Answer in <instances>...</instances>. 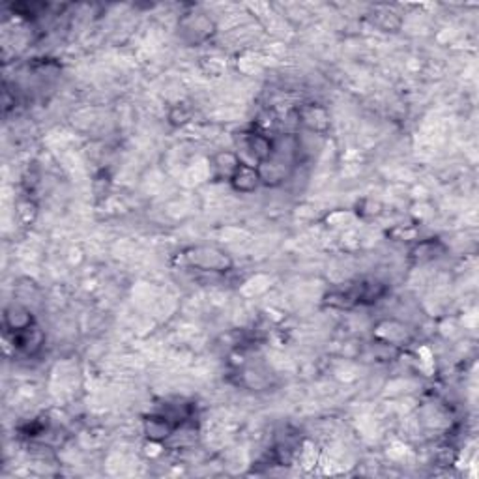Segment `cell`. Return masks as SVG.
I'll use <instances>...</instances> for the list:
<instances>
[{
  "label": "cell",
  "mask_w": 479,
  "mask_h": 479,
  "mask_svg": "<svg viewBox=\"0 0 479 479\" xmlns=\"http://www.w3.org/2000/svg\"><path fill=\"white\" fill-rule=\"evenodd\" d=\"M4 322H6V326L13 331V333H15V331L27 330L30 326H34L32 314H30L25 307H19V305H13V307L6 309V313H4Z\"/></svg>",
  "instance_id": "3"
},
{
  "label": "cell",
  "mask_w": 479,
  "mask_h": 479,
  "mask_svg": "<svg viewBox=\"0 0 479 479\" xmlns=\"http://www.w3.org/2000/svg\"><path fill=\"white\" fill-rule=\"evenodd\" d=\"M191 263L202 270H223L228 264L227 257L216 249H197V255H189Z\"/></svg>",
  "instance_id": "2"
},
{
  "label": "cell",
  "mask_w": 479,
  "mask_h": 479,
  "mask_svg": "<svg viewBox=\"0 0 479 479\" xmlns=\"http://www.w3.org/2000/svg\"><path fill=\"white\" fill-rule=\"evenodd\" d=\"M230 182H232L236 191L249 193L253 189H257L258 182H261V172L249 163H240L236 167V171L232 172V176H230Z\"/></svg>",
  "instance_id": "1"
}]
</instances>
